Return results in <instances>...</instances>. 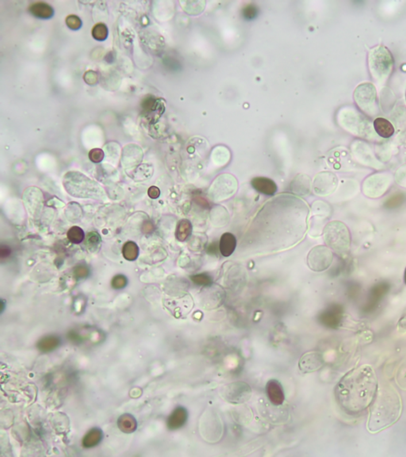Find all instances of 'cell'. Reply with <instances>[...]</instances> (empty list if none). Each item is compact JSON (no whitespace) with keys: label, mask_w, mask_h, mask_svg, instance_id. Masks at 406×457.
Instances as JSON below:
<instances>
[{"label":"cell","mask_w":406,"mask_h":457,"mask_svg":"<svg viewBox=\"0 0 406 457\" xmlns=\"http://www.w3.org/2000/svg\"><path fill=\"white\" fill-rule=\"evenodd\" d=\"M389 288V285L384 284V283L375 286L370 293L369 301L368 303V308L373 309L374 307H376V305L380 303L382 298L388 292Z\"/></svg>","instance_id":"obj_18"},{"label":"cell","mask_w":406,"mask_h":457,"mask_svg":"<svg viewBox=\"0 0 406 457\" xmlns=\"http://www.w3.org/2000/svg\"><path fill=\"white\" fill-rule=\"evenodd\" d=\"M118 426L121 432L125 433V434H131L137 430V420L130 414H124L119 417L118 420Z\"/></svg>","instance_id":"obj_20"},{"label":"cell","mask_w":406,"mask_h":457,"mask_svg":"<svg viewBox=\"0 0 406 457\" xmlns=\"http://www.w3.org/2000/svg\"><path fill=\"white\" fill-rule=\"evenodd\" d=\"M122 255L127 261H135L139 255V248L137 244L133 241H127L122 249Z\"/></svg>","instance_id":"obj_23"},{"label":"cell","mask_w":406,"mask_h":457,"mask_svg":"<svg viewBox=\"0 0 406 457\" xmlns=\"http://www.w3.org/2000/svg\"><path fill=\"white\" fill-rule=\"evenodd\" d=\"M343 319V308L340 305H332L320 315L319 321L329 328H337Z\"/></svg>","instance_id":"obj_9"},{"label":"cell","mask_w":406,"mask_h":457,"mask_svg":"<svg viewBox=\"0 0 406 457\" xmlns=\"http://www.w3.org/2000/svg\"><path fill=\"white\" fill-rule=\"evenodd\" d=\"M237 241L235 236L231 233H225L220 238V253L225 257H229L234 253Z\"/></svg>","instance_id":"obj_13"},{"label":"cell","mask_w":406,"mask_h":457,"mask_svg":"<svg viewBox=\"0 0 406 457\" xmlns=\"http://www.w3.org/2000/svg\"><path fill=\"white\" fill-rule=\"evenodd\" d=\"M102 437H103V434L100 429H91L83 438L82 444H83V447L87 448V449L95 447L102 442Z\"/></svg>","instance_id":"obj_21"},{"label":"cell","mask_w":406,"mask_h":457,"mask_svg":"<svg viewBox=\"0 0 406 457\" xmlns=\"http://www.w3.org/2000/svg\"><path fill=\"white\" fill-rule=\"evenodd\" d=\"M89 273H90V271H89L88 268L84 265H78L74 268V276L79 280L87 278L89 276Z\"/></svg>","instance_id":"obj_33"},{"label":"cell","mask_w":406,"mask_h":457,"mask_svg":"<svg viewBox=\"0 0 406 457\" xmlns=\"http://www.w3.org/2000/svg\"><path fill=\"white\" fill-rule=\"evenodd\" d=\"M206 252L210 255L218 254L220 252L219 242L215 241L214 243L210 244L208 247H207V249H206Z\"/></svg>","instance_id":"obj_34"},{"label":"cell","mask_w":406,"mask_h":457,"mask_svg":"<svg viewBox=\"0 0 406 457\" xmlns=\"http://www.w3.org/2000/svg\"><path fill=\"white\" fill-rule=\"evenodd\" d=\"M268 400L274 406H281L285 400V395L282 384L276 380L268 381L266 386Z\"/></svg>","instance_id":"obj_10"},{"label":"cell","mask_w":406,"mask_h":457,"mask_svg":"<svg viewBox=\"0 0 406 457\" xmlns=\"http://www.w3.org/2000/svg\"><path fill=\"white\" fill-rule=\"evenodd\" d=\"M221 396L225 401L232 404H241L248 401L252 396V389L245 382H235L224 387Z\"/></svg>","instance_id":"obj_5"},{"label":"cell","mask_w":406,"mask_h":457,"mask_svg":"<svg viewBox=\"0 0 406 457\" xmlns=\"http://www.w3.org/2000/svg\"><path fill=\"white\" fill-rule=\"evenodd\" d=\"M252 187L260 193L265 195H274L278 187L275 181L267 177H255L251 181Z\"/></svg>","instance_id":"obj_12"},{"label":"cell","mask_w":406,"mask_h":457,"mask_svg":"<svg viewBox=\"0 0 406 457\" xmlns=\"http://www.w3.org/2000/svg\"><path fill=\"white\" fill-rule=\"evenodd\" d=\"M377 392L376 372L369 365H363L351 370L340 380L336 387V400L345 413L356 415L371 407Z\"/></svg>","instance_id":"obj_1"},{"label":"cell","mask_w":406,"mask_h":457,"mask_svg":"<svg viewBox=\"0 0 406 457\" xmlns=\"http://www.w3.org/2000/svg\"><path fill=\"white\" fill-rule=\"evenodd\" d=\"M191 280L196 285L202 286L205 288L210 287L213 284V278L207 273L194 275L191 276Z\"/></svg>","instance_id":"obj_26"},{"label":"cell","mask_w":406,"mask_h":457,"mask_svg":"<svg viewBox=\"0 0 406 457\" xmlns=\"http://www.w3.org/2000/svg\"><path fill=\"white\" fill-rule=\"evenodd\" d=\"M188 419V412L183 407H178L168 417L167 426L170 430H176L182 428Z\"/></svg>","instance_id":"obj_11"},{"label":"cell","mask_w":406,"mask_h":457,"mask_svg":"<svg viewBox=\"0 0 406 457\" xmlns=\"http://www.w3.org/2000/svg\"><path fill=\"white\" fill-rule=\"evenodd\" d=\"M404 279H405V283H406V271H405Z\"/></svg>","instance_id":"obj_39"},{"label":"cell","mask_w":406,"mask_h":457,"mask_svg":"<svg viewBox=\"0 0 406 457\" xmlns=\"http://www.w3.org/2000/svg\"><path fill=\"white\" fill-rule=\"evenodd\" d=\"M67 238L71 243L79 244L84 240V232L79 226H73L67 231Z\"/></svg>","instance_id":"obj_24"},{"label":"cell","mask_w":406,"mask_h":457,"mask_svg":"<svg viewBox=\"0 0 406 457\" xmlns=\"http://www.w3.org/2000/svg\"><path fill=\"white\" fill-rule=\"evenodd\" d=\"M65 21L67 27L69 28V29H73V30H77V29H80L81 26H82V21H81L80 18L78 16L74 15V14L67 16Z\"/></svg>","instance_id":"obj_29"},{"label":"cell","mask_w":406,"mask_h":457,"mask_svg":"<svg viewBox=\"0 0 406 457\" xmlns=\"http://www.w3.org/2000/svg\"><path fill=\"white\" fill-rule=\"evenodd\" d=\"M61 341L56 335L45 336L37 342V349L42 353H50L60 346Z\"/></svg>","instance_id":"obj_17"},{"label":"cell","mask_w":406,"mask_h":457,"mask_svg":"<svg viewBox=\"0 0 406 457\" xmlns=\"http://www.w3.org/2000/svg\"><path fill=\"white\" fill-rule=\"evenodd\" d=\"M374 128L376 133L383 137L389 138L395 133V128L390 121L383 118H378L374 122Z\"/></svg>","instance_id":"obj_16"},{"label":"cell","mask_w":406,"mask_h":457,"mask_svg":"<svg viewBox=\"0 0 406 457\" xmlns=\"http://www.w3.org/2000/svg\"><path fill=\"white\" fill-rule=\"evenodd\" d=\"M88 156L93 163H100L104 159V152L100 149H93L89 152Z\"/></svg>","instance_id":"obj_32"},{"label":"cell","mask_w":406,"mask_h":457,"mask_svg":"<svg viewBox=\"0 0 406 457\" xmlns=\"http://www.w3.org/2000/svg\"><path fill=\"white\" fill-rule=\"evenodd\" d=\"M369 66L374 79L378 81L388 77L394 66L393 56L388 48L380 46L370 52Z\"/></svg>","instance_id":"obj_3"},{"label":"cell","mask_w":406,"mask_h":457,"mask_svg":"<svg viewBox=\"0 0 406 457\" xmlns=\"http://www.w3.org/2000/svg\"><path fill=\"white\" fill-rule=\"evenodd\" d=\"M402 411V403L399 394L391 388L378 391L371 405L368 430L377 433L396 422Z\"/></svg>","instance_id":"obj_2"},{"label":"cell","mask_w":406,"mask_h":457,"mask_svg":"<svg viewBox=\"0 0 406 457\" xmlns=\"http://www.w3.org/2000/svg\"><path fill=\"white\" fill-rule=\"evenodd\" d=\"M258 15V8L253 4L245 6L243 10V16L247 20L254 19Z\"/></svg>","instance_id":"obj_30"},{"label":"cell","mask_w":406,"mask_h":457,"mask_svg":"<svg viewBox=\"0 0 406 457\" xmlns=\"http://www.w3.org/2000/svg\"><path fill=\"white\" fill-rule=\"evenodd\" d=\"M195 202L197 204L199 205L200 207H204V208H208L209 206H210L208 201L202 196H195Z\"/></svg>","instance_id":"obj_37"},{"label":"cell","mask_w":406,"mask_h":457,"mask_svg":"<svg viewBox=\"0 0 406 457\" xmlns=\"http://www.w3.org/2000/svg\"><path fill=\"white\" fill-rule=\"evenodd\" d=\"M406 200V196L403 194L399 193L391 196L388 200L386 202L385 207L390 210L392 209L398 208L403 205Z\"/></svg>","instance_id":"obj_28"},{"label":"cell","mask_w":406,"mask_h":457,"mask_svg":"<svg viewBox=\"0 0 406 457\" xmlns=\"http://www.w3.org/2000/svg\"><path fill=\"white\" fill-rule=\"evenodd\" d=\"M332 261L333 254L329 249L324 246H317L311 249L307 257L309 267L315 272L326 270L331 264Z\"/></svg>","instance_id":"obj_6"},{"label":"cell","mask_w":406,"mask_h":457,"mask_svg":"<svg viewBox=\"0 0 406 457\" xmlns=\"http://www.w3.org/2000/svg\"><path fill=\"white\" fill-rule=\"evenodd\" d=\"M355 99L363 110L371 113L372 109L376 108V88L370 83L360 85L355 92Z\"/></svg>","instance_id":"obj_7"},{"label":"cell","mask_w":406,"mask_h":457,"mask_svg":"<svg viewBox=\"0 0 406 457\" xmlns=\"http://www.w3.org/2000/svg\"><path fill=\"white\" fill-rule=\"evenodd\" d=\"M91 34L97 41H104L107 38L108 29L104 23H98L94 25Z\"/></svg>","instance_id":"obj_27"},{"label":"cell","mask_w":406,"mask_h":457,"mask_svg":"<svg viewBox=\"0 0 406 457\" xmlns=\"http://www.w3.org/2000/svg\"><path fill=\"white\" fill-rule=\"evenodd\" d=\"M10 253H11V249L7 245H2L0 248V257H1V258H6V257L10 256Z\"/></svg>","instance_id":"obj_35"},{"label":"cell","mask_w":406,"mask_h":457,"mask_svg":"<svg viewBox=\"0 0 406 457\" xmlns=\"http://www.w3.org/2000/svg\"><path fill=\"white\" fill-rule=\"evenodd\" d=\"M148 196L150 197L151 199H157L158 197L160 196V191L157 187H151L148 191Z\"/></svg>","instance_id":"obj_36"},{"label":"cell","mask_w":406,"mask_h":457,"mask_svg":"<svg viewBox=\"0 0 406 457\" xmlns=\"http://www.w3.org/2000/svg\"><path fill=\"white\" fill-rule=\"evenodd\" d=\"M127 278L123 275H117L113 278L111 285L114 289L119 290L125 288L127 285Z\"/></svg>","instance_id":"obj_31"},{"label":"cell","mask_w":406,"mask_h":457,"mask_svg":"<svg viewBox=\"0 0 406 457\" xmlns=\"http://www.w3.org/2000/svg\"><path fill=\"white\" fill-rule=\"evenodd\" d=\"M29 10L31 14L41 19H48L54 14L52 6L44 2H34L29 6Z\"/></svg>","instance_id":"obj_15"},{"label":"cell","mask_w":406,"mask_h":457,"mask_svg":"<svg viewBox=\"0 0 406 457\" xmlns=\"http://www.w3.org/2000/svg\"><path fill=\"white\" fill-rule=\"evenodd\" d=\"M237 182L234 176L223 174L212 183L210 195L214 200H222L231 196L237 190Z\"/></svg>","instance_id":"obj_4"},{"label":"cell","mask_w":406,"mask_h":457,"mask_svg":"<svg viewBox=\"0 0 406 457\" xmlns=\"http://www.w3.org/2000/svg\"><path fill=\"white\" fill-rule=\"evenodd\" d=\"M290 190L298 195H306L310 193V179L306 175H298L291 182Z\"/></svg>","instance_id":"obj_14"},{"label":"cell","mask_w":406,"mask_h":457,"mask_svg":"<svg viewBox=\"0 0 406 457\" xmlns=\"http://www.w3.org/2000/svg\"><path fill=\"white\" fill-rule=\"evenodd\" d=\"M325 364L323 356L318 352H309L301 357L299 368L302 373H311L319 370Z\"/></svg>","instance_id":"obj_8"},{"label":"cell","mask_w":406,"mask_h":457,"mask_svg":"<svg viewBox=\"0 0 406 457\" xmlns=\"http://www.w3.org/2000/svg\"><path fill=\"white\" fill-rule=\"evenodd\" d=\"M101 241H102V240H101L100 235L97 232H91V233H89L87 234V239H86V246H87L88 250L91 251V252H94L100 245Z\"/></svg>","instance_id":"obj_25"},{"label":"cell","mask_w":406,"mask_h":457,"mask_svg":"<svg viewBox=\"0 0 406 457\" xmlns=\"http://www.w3.org/2000/svg\"><path fill=\"white\" fill-rule=\"evenodd\" d=\"M334 178L333 174L326 172L318 174L314 182V190L316 193L321 195L327 191L328 187L330 186L329 184L333 183Z\"/></svg>","instance_id":"obj_19"},{"label":"cell","mask_w":406,"mask_h":457,"mask_svg":"<svg viewBox=\"0 0 406 457\" xmlns=\"http://www.w3.org/2000/svg\"><path fill=\"white\" fill-rule=\"evenodd\" d=\"M153 230V226L151 222H144L142 226V231L144 234H150Z\"/></svg>","instance_id":"obj_38"},{"label":"cell","mask_w":406,"mask_h":457,"mask_svg":"<svg viewBox=\"0 0 406 457\" xmlns=\"http://www.w3.org/2000/svg\"><path fill=\"white\" fill-rule=\"evenodd\" d=\"M192 224L188 219H182L178 222L175 230V237L179 241H185L191 237L192 234Z\"/></svg>","instance_id":"obj_22"}]
</instances>
